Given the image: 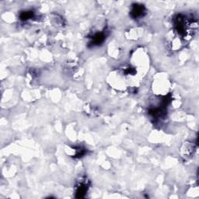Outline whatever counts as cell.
I'll return each mask as SVG.
<instances>
[{
	"label": "cell",
	"instance_id": "7a4b0ae2",
	"mask_svg": "<svg viewBox=\"0 0 199 199\" xmlns=\"http://www.w3.org/2000/svg\"><path fill=\"white\" fill-rule=\"evenodd\" d=\"M105 39V35L103 34V33H98V34H96L93 37V40H92V44H93L98 45L100 44L103 43L104 40Z\"/></svg>",
	"mask_w": 199,
	"mask_h": 199
},
{
	"label": "cell",
	"instance_id": "3957f363",
	"mask_svg": "<svg viewBox=\"0 0 199 199\" xmlns=\"http://www.w3.org/2000/svg\"><path fill=\"white\" fill-rule=\"evenodd\" d=\"M87 191V186L84 184H81L77 188L76 190V197H82L85 195V194Z\"/></svg>",
	"mask_w": 199,
	"mask_h": 199
},
{
	"label": "cell",
	"instance_id": "6da1fadb",
	"mask_svg": "<svg viewBox=\"0 0 199 199\" xmlns=\"http://www.w3.org/2000/svg\"><path fill=\"white\" fill-rule=\"evenodd\" d=\"M145 13H146V9H145L144 6L139 5V4H134L132 6L131 15L135 19L142 17L145 14Z\"/></svg>",
	"mask_w": 199,
	"mask_h": 199
},
{
	"label": "cell",
	"instance_id": "277c9868",
	"mask_svg": "<svg viewBox=\"0 0 199 199\" xmlns=\"http://www.w3.org/2000/svg\"><path fill=\"white\" fill-rule=\"evenodd\" d=\"M33 16H34V13L32 11H26L21 13L20 19L22 20H28V19H31Z\"/></svg>",
	"mask_w": 199,
	"mask_h": 199
}]
</instances>
